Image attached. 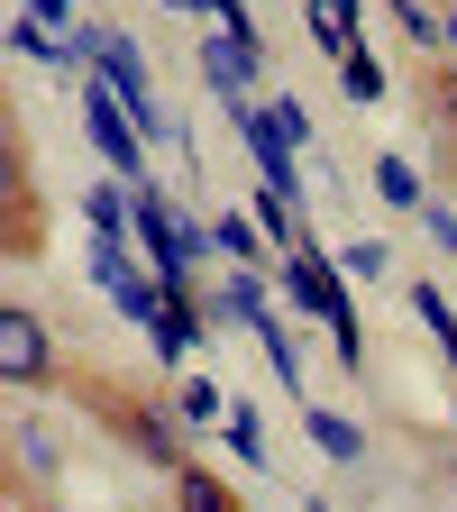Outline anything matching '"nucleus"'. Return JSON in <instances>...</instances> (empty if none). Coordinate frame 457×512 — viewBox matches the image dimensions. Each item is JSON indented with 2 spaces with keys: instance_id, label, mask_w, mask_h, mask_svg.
<instances>
[{
  "instance_id": "obj_6",
  "label": "nucleus",
  "mask_w": 457,
  "mask_h": 512,
  "mask_svg": "<svg viewBox=\"0 0 457 512\" xmlns=\"http://www.w3.org/2000/svg\"><path fill=\"white\" fill-rule=\"evenodd\" d=\"M375 192H384V202H394V211H430V202H421V183H412V165H403V156H375Z\"/></svg>"
},
{
  "instance_id": "obj_7",
  "label": "nucleus",
  "mask_w": 457,
  "mask_h": 512,
  "mask_svg": "<svg viewBox=\"0 0 457 512\" xmlns=\"http://www.w3.org/2000/svg\"><path fill=\"white\" fill-rule=\"evenodd\" d=\"M339 83H348L357 101H384V74H375V55H366V46H348V55H339Z\"/></svg>"
},
{
  "instance_id": "obj_14",
  "label": "nucleus",
  "mask_w": 457,
  "mask_h": 512,
  "mask_svg": "<svg viewBox=\"0 0 457 512\" xmlns=\"http://www.w3.org/2000/svg\"><path fill=\"white\" fill-rule=\"evenodd\" d=\"M448 37H457V10H448Z\"/></svg>"
},
{
  "instance_id": "obj_9",
  "label": "nucleus",
  "mask_w": 457,
  "mask_h": 512,
  "mask_svg": "<svg viewBox=\"0 0 457 512\" xmlns=\"http://www.w3.org/2000/svg\"><path fill=\"white\" fill-rule=\"evenodd\" d=\"M430 110H439V128H448V147H457V64H439V83H430Z\"/></svg>"
},
{
  "instance_id": "obj_11",
  "label": "nucleus",
  "mask_w": 457,
  "mask_h": 512,
  "mask_svg": "<svg viewBox=\"0 0 457 512\" xmlns=\"http://www.w3.org/2000/svg\"><path fill=\"white\" fill-rule=\"evenodd\" d=\"M266 119H275V128H284V138H293V147H302V138H311V119H302V101H275V110H266Z\"/></svg>"
},
{
  "instance_id": "obj_5",
  "label": "nucleus",
  "mask_w": 457,
  "mask_h": 512,
  "mask_svg": "<svg viewBox=\"0 0 457 512\" xmlns=\"http://www.w3.org/2000/svg\"><path fill=\"white\" fill-rule=\"evenodd\" d=\"M92 138L119 174H138V138H128V119H119V92H92Z\"/></svg>"
},
{
  "instance_id": "obj_3",
  "label": "nucleus",
  "mask_w": 457,
  "mask_h": 512,
  "mask_svg": "<svg viewBox=\"0 0 457 512\" xmlns=\"http://www.w3.org/2000/svg\"><path fill=\"white\" fill-rule=\"evenodd\" d=\"M119 430H128V448H138V458H156L165 476L183 467V439H174V421H165V412H119Z\"/></svg>"
},
{
  "instance_id": "obj_10",
  "label": "nucleus",
  "mask_w": 457,
  "mask_h": 512,
  "mask_svg": "<svg viewBox=\"0 0 457 512\" xmlns=\"http://www.w3.org/2000/svg\"><path fill=\"white\" fill-rule=\"evenodd\" d=\"M229 448H238V458L256 467V458H266V439H256V412H229Z\"/></svg>"
},
{
  "instance_id": "obj_1",
  "label": "nucleus",
  "mask_w": 457,
  "mask_h": 512,
  "mask_svg": "<svg viewBox=\"0 0 457 512\" xmlns=\"http://www.w3.org/2000/svg\"><path fill=\"white\" fill-rule=\"evenodd\" d=\"M64 366L55 330L28 311V302H0V384H19V394H37V384Z\"/></svg>"
},
{
  "instance_id": "obj_2",
  "label": "nucleus",
  "mask_w": 457,
  "mask_h": 512,
  "mask_svg": "<svg viewBox=\"0 0 457 512\" xmlns=\"http://www.w3.org/2000/svg\"><path fill=\"white\" fill-rule=\"evenodd\" d=\"M0 165H10V256H37V183H28V147H19V128H10V156H0Z\"/></svg>"
},
{
  "instance_id": "obj_12",
  "label": "nucleus",
  "mask_w": 457,
  "mask_h": 512,
  "mask_svg": "<svg viewBox=\"0 0 457 512\" xmlns=\"http://www.w3.org/2000/svg\"><path fill=\"white\" fill-rule=\"evenodd\" d=\"M83 211H92V229H101V238H119V192H92Z\"/></svg>"
},
{
  "instance_id": "obj_4",
  "label": "nucleus",
  "mask_w": 457,
  "mask_h": 512,
  "mask_svg": "<svg viewBox=\"0 0 457 512\" xmlns=\"http://www.w3.org/2000/svg\"><path fill=\"white\" fill-rule=\"evenodd\" d=\"M174 512H247V503H238L211 467H192V458H183V467H174Z\"/></svg>"
},
{
  "instance_id": "obj_13",
  "label": "nucleus",
  "mask_w": 457,
  "mask_h": 512,
  "mask_svg": "<svg viewBox=\"0 0 457 512\" xmlns=\"http://www.w3.org/2000/svg\"><path fill=\"white\" fill-rule=\"evenodd\" d=\"M302 512H330V503H302Z\"/></svg>"
},
{
  "instance_id": "obj_8",
  "label": "nucleus",
  "mask_w": 457,
  "mask_h": 512,
  "mask_svg": "<svg viewBox=\"0 0 457 512\" xmlns=\"http://www.w3.org/2000/svg\"><path fill=\"white\" fill-rule=\"evenodd\" d=\"M311 439H320V448H330V458H339V467L357 458V430H348L339 412H311Z\"/></svg>"
}]
</instances>
